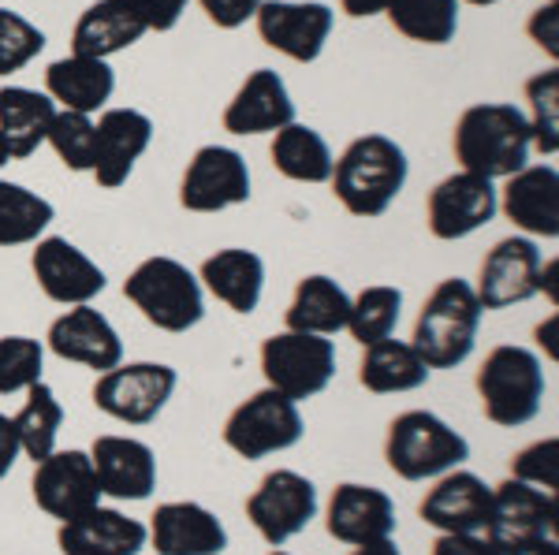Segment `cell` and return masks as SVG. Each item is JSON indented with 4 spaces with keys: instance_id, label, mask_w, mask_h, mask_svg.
I'll list each match as a JSON object with an SVG mask.
<instances>
[{
    "instance_id": "cell-1",
    "label": "cell",
    "mask_w": 559,
    "mask_h": 555,
    "mask_svg": "<svg viewBox=\"0 0 559 555\" xmlns=\"http://www.w3.org/2000/svg\"><path fill=\"white\" fill-rule=\"evenodd\" d=\"M411 176L407 154L388 134H362L332 165V194L350 217H384Z\"/></svg>"
},
{
    "instance_id": "cell-2",
    "label": "cell",
    "mask_w": 559,
    "mask_h": 555,
    "mask_svg": "<svg viewBox=\"0 0 559 555\" xmlns=\"http://www.w3.org/2000/svg\"><path fill=\"white\" fill-rule=\"evenodd\" d=\"M530 123L526 112L508 101L471 105L455 123L452 149L463 172L485 179H508L530 160Z\"/></svg>"
},
{
    "instance_id": "cell-3",
    "label": "cell",
    "mask_w": 559,
    "mask_h": 555,
    "mask_svg": "<svg viewBox=\"0 0 559 555\" xmlns=\"http://www.w3.org/2000/svg\"><path fill=\"white\" fill-rule=\"evenodd\" d=\"M481 302L474 294V283L448 276L429 291L426 306L414 321V351L429 370H455L477 347V328H481Z\"/></svg>"
},
{
    "instance_id": "cell-4",
    "label": "cell",
    "mask_w": 559,
    "mask_h": 555,
    "mask_svg": "<svg viewBox=\"0 0 559 555\" xmlns=\"http://www.w3.org/2000/svg\"><path fill=\"white\" fill-rule=\"evenodd\" d=\"M481 396V414L500 429H519L534 422L545 402V365L534 351L515 343H500L485 354L474 377Z\"/></svg>"
},
{
    "instance_id": "cell-5",
    "label": "cell",
    "mask_w": 559,
    "mask_h": 555,
    "mask_svg": "<svg viewBox=\"0 0 559 555\" xmlns=\"http://www.w3.org/2000/svg\"><path fill=\"white\" fill-rule=\"evenodd\" d=\"M471 459V444L432 410H403L384 436V462L403 481H437Z\"/></svg>"
},
{
    "instance_id": "cell-6",
    "label": "cell",
    "mask_w": 559,
    "mask_h": 555,
    "mask_svg": "<svg viewBox=\"0 0 559 555\" xmlns=\"http://www.w3.org/2000/svg\"><path fill=\"white\" fill-rule=\"evenodd\" d=\"M123 294L160 333H191L205 317V291L198 276L176 257H146L123 280Z\"/></svg>"
},
{
    "instance_id": "cell-7",
    "label": "cell",
    "mask_w": 559,
    "mask_h": 555,
    "mask_svg": "<svg viewBox=\"0 0 559 555\" xmlns=\"http://www.w3.org/2000/svg\"><path fill=\"white\" fill-rule=\"evenodd\" d=\"M559 504L556 492L534 488L526 481H500L492 485L489 522H485V536L503 555H534L545 544H556L559 536Z\"/></svg>"
},
{
    "instance_id": "cell-8",
    "label": "cell",
    "mask_w": 559,
    "mask_h": 555,
    "mask_svg": "<svg viewBox=\"0 0 559 555\" xmlns=\"http://www.w3.org/2000/svg\"><path fill=\"white\" fill-rule=\"evenodd\" d=\"M261 377L292 402L321 396L336 377V343L310 333H280L261 343Z\"/></svg>"
},
{
    "instance_id": "cell-9",
    "label": "cell",
    "mask_w": 559,
    "mask_h": 555,
    "mask_svg": "<svg viewBox=\"0 0 559 555\" xmlns=\"http://www.w3.org/2000/svg\"><path fill=\"white\" fill-rule=\"evenodd\" d=\"M179 373L165 362H128L97 373L94 407L123 425H150L176 396Z\"/></svg>"
},
{
    "instance_id": "cell-10",
    "label": "cell",
    "mask_w": 559,
    "mask_h": 555,
    "mask_svg": "<svg viewBox=\"0 0 559 555\" xmlns=\"http://www.w3.org/2000/svg\"><path fill=\"white\" fill-rule=\"evenodd\" d=\"M306 425L299 414V402L280 396L276 388H261L247 402H239L224 422V444L239 459H269L276 451H287L302 441Z\"/></svg>"
},
{
    "instance_id": "cell-11",
    "label": "cell",
    "mask_w": 559,
    "mask_h": 555,
    "mask_svg": "<svg viewBox=\"0 0 559 555\" xmlns=\"http://www.w3.org/2000/svg\"><path fill=\"white\" fill-rule=\"evenodd\" d=\"M247 518L261 541L280 548L318 518V488L299 470H269L247 496Z\"/></svg>"
},
{
    "instance_id": "cell-12",
    "label": "cell",
    "mask_w": 559,
    "mask_h": 555,
    "mask_svg": "<svg viewBox=\"0 0 559 555\" xmlns=\"http://www.w3.org/2000/svg\"><path fill=\"white\" fill-rule=\"evenodd\" d=\"M254 20L269 49L284 52L295 64H313L329 41L336 15L321 0H261Z\"/></svg>"
},
{
    "instance_id": "cell-13",
    "label": "cell",
    "mask_w": 559,
    "mask_h": 555,
    "mask_svg": "<svg viewBox=\"0 0 559 555\" xmlns=\"http://www.w3.org/2000/svg\"><path fill=\"white\" fill-rule=\"evenodd\" d=\"M496 213H500V198H496L492 179L474 176V172H455V176L440 179L426 202L429 231L440 243H455V239L474 236V231L485 228Z\"/></svg>"
},
{
    "instance_id": "cell-14",
    "label": "cell",
    "mask_w": 559,
    "mask_h": 555,
    "mask_svg": "<svg viewBox=\"0 0 559 555\" xmlns=\"http://www.w3.org/2000/svg\"><path fill=\"white\" fill-rule=\"evenodd\" d=\"M31 268L45 299L60 302V306H86L108 283L105 268L94 257H86L75 243H68L64 236L38 239L31 254Z\"/></svg>"
},
{
    "instance_id": "cell-15",
    "label": "cell",
    "mask_w": 559,
    "mask_h": 555,
    "mask_svg": "<svg viewBox=\"0 0 559 555\" xmlns=\"http://www.w3.org/2000/svg\"><path fill=\"white\" fill-rule=\"evenodd\" d=\"M34 504L57 522L86 515L90 507L102 504V485H97L90 451H52L49 459L34 462Z\"/></svg>"
},
{
    "instance_id": "cell-16",
    "label": "cell",
    "mask_w": 559,
    "mask_h": 555,
    "mask_svg": "<svg viewBox=\"0 0 559 555\" xmlns=\"http://www.w3.org/2000/svg\"><path fill=\"white\" fill-rule=\"evenodd\" d=\"M250 202V168L228 146H202L179 183V205L187 213H221Z\"/></svg>"
},
{
    "instance_id": "cell-17",
    "label": "cell",
    "mask_w": 559,
    "mask_h": 555,
    "mask_svg": "<svg viewBox=\"0 0 559 555\" xmlns=\"http://www.w3.org/2000/svg\"><path fill=\"white\" fill-rule=\"evenodd\" d=\"M540 265H545V257H540V250L530 236L500 239L485 254L481 276H477V288H474L481 310H508L540 294L537 288Z\"/></svg>"
},
{
    "instance_id": "cell-18",
    "label": "cell",
    "mask_w": 559,
    "mask_h": 555,
    "mask_svg": "<svg viewBox=\"0 0 559 555\" xmlns=\"http://www.w3.org/2000/svg\"><path fill=\"white\" fill-rule=\"evenodd\" d=\"M45 347L57 358H64V362L86 365V370H94V373H108L123 362L120 333H116L112 321H108L102 310L90 306V302L60 313L49 325Z\"/></svg>"
},
{
    "instance_id": "cell-19",
    "label": "cell",
    "mask_w": 559,
    "mask_h": 555,
    "mask_svg": "<svg viewBox=\"0 0 559 555\" xmlns=\"http://www.w3.org/2000/svg\"><path fill=\"white\" fill-rule=\"evenodd\" d=\"M146 544L157 555H224L228 530L210 507L194 499H173L150 515Z\"/></svg>"
},
{
    "instance_id": "cell-20",
    "label": "cell",
    "mask_w": 559,
    "mask_h": 555,
    "mask_svg": "<svg viewBox=\"0 0 559 555\" xmlns=\"http://www.w3.org/2000/svg\"><path fill=\"white\" fill-rule=\"evenodd\" d=\"M492 485H485L471 470H448L437 478L418 504L421 522L437 533H481L489 522Z\"/></svg>"
},
{
    "instance_id": "cell-21",
    "label": "cell",
    "mask_w": 559,
    "mask_h": 555,
    "mask_svg": "<svg viewBox=\"0 0 559 555\" xmlns=\"http://www.w3.org/2000/svg\"><path fill=\"white\" fill-rule=\"evenodd\" d=\"M90 462H94L97 485L102 496L112 499H150L157 488V455L146 441H134V436H97L90 447Z\"/></svg>"
},
{
    "instance_id": "cell-22",
    "label": "cell",
    "mask_w": 559,
    "mask_h": 555,
    "mask_svg": "<svg viewBox=\"0 0 559 555\" xmlns=\"http://www.w3.org/2000/svg\"><path fill=\"white\" fill-rule=\"evenodd\" d=\"M395 504L384 488L373 485H336V492L329 496V507H324V530H329L332 541L340 544H369V541H384V536L395 533Z\"/></svg>"
},
{
    "instance_id": "cell-23",
    "label": "cell",
    "mask_w": 559,
    "mask_h": 555,
    "mask_svg": "<svg viewBox=\"0 0 559 555\" xmlns=\"http://www.w3.org/2000/svg\"><path fill=\"white\" fill-rule=\"evenodd\" d=\"M153 142V120L139 109H105L97 120V160L94 179L105 191L123 186Z\"/></svg>"
},
{
    "instance_id": "cell-24",
    "label": "cell",
    "mask_w": 559,
    "mask_h": 555,
    "mask_svg": "<svg viewBox=\"0 0 559 555\" xmlns=\"http://www.w3.org/2000/svg\"><path fill=\"white\" fill-rule=\"evenodd\" d=\"M503 217L526 231L530 239H556L559 236V172L552 165H526L508 176L500 198Z\"/></svg>"
},
{
    "instance_id": "cell-25",
    "label": "cell",
    "mask_w": 559,
    "mask_h": 555,
    "mask_svg": "<svg viewBox=\"0 0 559 555\" xmlns=\"http://www.w3.org/2000/svg\"><path fill=\"white\" fill-rule=\"evenodd\" d=\"M57 548L60 555H139L146 548V522L97 504L86 515L60 522Z\"/></svg>"
},
{
    "instance_id": "cell-26",
    "label": "cell",
    "mask_w": 559,
    "mask_h": 555,
    "mask_svg": "<svg viewBox=\"0 0 559 555\" xmlns=\"http://www.w3.org/2000/svg\"><path fill=\"white\" fill-rule=\"evenodd\" d=\"M295 123V101L287 94L284 79L273 68H258L247 75V83L236 89V97L224 109V131L231 134H269Z\"/></svg>"
},
{
    "instance_id": "cell-27",
    "label": "cell",
    "mask_w": 559,
    "mask_h": 555,
    "mask_svg": "<svg viewBox=\"0 0 559 555\" xmlns=\"http://www.w3.org/2000/svg\"><path fill=\"white\" fill-rule=\"evenodd\" d=\"M198 283L216 302H224L231 313L250 317L261 302V291H265V262H261L254 250H242V246L216 250L198 268Z\"/></svg>"
},
{
    "instance_id": "cell-28",
    "label": "cell",
    "mask_w": 559,
    "mask_h": 555,
    "mask_svg": "<svg viewBox=\"0 0 559 555\" xmlns=\"http://www.w3.org/2000/svg\"><path fill=\"white\" fill-rule=\"evenodd\" d=\"M116 89V71L108 68V60L94 57H64L52 60L45 71V94L52 97V105L68 112H83L94 116L97 109H105L108 97Z\"/></svg>"
},
{
    "instance_id": "cell-29",
    "label": "cell",
    "mask_w": 559,
    "mask_h": 555,
    "mask_svg": "<svg viewBox=\"0 0 559 555\" xmlns=\"http://www.w3.org/2000/svg\"><path fill=\"white\" fill-rule=\"evenodd\" d=\"M429 365L414 351L411 339H377L362 347L358 362V384L373 396H400V391H418L429 384Z\"/></svg>"
},
{
    "instance_id": "cell-30",
    "label": "cell",
    "mask_w": 559,
    "mask_h": 555,
    "mask_svg": "<svg viewBox=\"0 0 559 555\" xmlns=\"http://www.w3.org/2000/svg\"><path fill=\"white\" fill-rule=\"evenodd\" d=\"M142 34H146V23L128 4H120V0H97V4H90L79 15L75 31H71V52L75 57L108 60L116 52L131 49L134 41H142Z\"/></svg>"
},
{
    "instance_id": "cell-31",
    "label": "cell",
    "mask_w": 559,
    "mask_h": 555,
    "mask_svg": "<svg viewBox=\"0 0 559 555\" xmlns=\"http://www.w3.org/2000/svg\"><path fill=\"white\" fill-rule=\"evenodd\" d=\"M350 317V294L340 288L332 276L313 273L302 276L292 294V306L284 313L287 333H310V336H336L347 328Z\"/></svg>"
},
{
    "instance_id": "cell-32",
    "label": "cell",
    "mask_w": 559,
    "mask_h": 555,
    "mask_svg": "<svg viewBox=\"0 0 559 555\" xmlns=\"http://www.w3.org/2000/svg\"><path fill=\"white\" fill-rule=\"evenodd\" d=\"M52 116H57V105L49 94L26 86L0 89V134H4L12 160H26L49 138Z\"/></svg>"
},
{
    "instance_id": "cell-33",
    "label": "cell",
    "mask_w": 559,
    "mask_h": 555,
    "mask_svg": "<svg viewBox=\"0 0 559 555\" xmlns=\"http://www.w3.org/2000/svg\"><path fill=\"white\" fill-rule=\"evenodd\" d=\"M269 157H273L276 172L284 179H295V183H329L332 165H336L329 142L313 128H306V123H287V128H280Z\"/></svg>"
},
{
    "instance_id": "cell-34",
    "label": "cell",
    "mask_w": 559,
    "mask_h": 555,
    "mask_svg": "<svg viewBox=\"0 0 559 555\" xmlns=\"http://www.w3.org/2000/svg\"><path fill=\"white\" fill-rule=\"evenodd\" d=\"M15 436H20V447L26 459L41 462L57 451V436L60 425H64V407H60L57 391L49 388L45 381L31 384L26 388V402L20 407V414L12 418Z\"/></svg>"
},
{
    "instance_id": "cell-35",
    "label": "cell",
    "mask_w": 559,
    "mask_h": 555,
    "mask_svg": "<svg viewBox=\"0 0 559 555\" xmlns=\"http://www.w3.org/2000/svg\"><path fill=\"white\" fill-rule=\"evenodd\" d=\"M52 220H57V209L49 198L26 191L23 183L0 179V246L38 243Z\"/></svg>"
},
{
    "instance_id": "cell-36",
    "label": "cell",
    "mask_w": 559,
    "mask_h": 555,
    "mask_svg": "<svg viewBox=\"0 0 559 555\" xmlns=\"http://www.w3.org/2000/svg\"><path fill=\"white\" fill-rule=\"evenodd\" d=\"M388 20L411 41L448 45L459 31V0H395Z\"/></svg>"
},
{
    "instance_id": "cell-37",
    "label": "cell",
    "mask_w": 559,
    "mask_h": 555,
    "mask_svg": "<svg viewBox=\"0 0 559 555\" xmlns=\"http://www.w3.org/2000/svg\"><path fill=\"white\" fill-rule=\"evenodd\" d=\"M403 313V291L392 288V283H373V288L358 291L350 299V317H347V333L358 343H377V339H388L400 325Z\"/></svg>"
},
{
    "instance_id": "cell-38",
    "label": "cell",
    "mask_w": 559,
    "mask_h": 555,
    "mask_svg": "<svg viewBox=\"0 0 559 555\" xmlns=\"http://www.w3.org/2000/svg\"><path fill=\"white\" fill-rule=\"evenodd\" d=\"M45 142L57 149V157L64 160L68 172H94L97 123L90 120V116L60 109L57 116H52V128H49V138Z\"/></svg>"
},
{
    "instance_id": "cell-39",
    "label": "cell",
    "mask_w": 559,
    "mask_h": 555,
    "mask_svg": "<svg viewBox=\"0 0 559 555\" xmlns=\"http://www.w3.org/2000/svg\"><path fill=\"white\" fill-rule=\"evenodd\" d=\"M526 97H530V142L540 149V154L552 157L559 149V71H540L526 83Z\"/></svg>"
},
{
    "instance_id": "cell-40",
    "label": "cell",
    "mask_w": 559,
    "mask_h": 555,
    "mask_svg": "<svg viewBox=\"0 0 559 555\" xmlns=\"http://www.w3.org/2000/svg\"><path fill=\"white\" fill-rule=\"evenodd\" d=\"M45 347L31 336H0V396H15L41 381Z\"/></svg>"
},
{
    "instance_id": "cell-41",
    "label": "cell",
    "mask_w": 559,
    "mask_h": 555,
    "mask_svg": "<svg viewBox=\"0 0 559 555\" xmlns=\"http://www.w3.org/2000/svg\"><path fill=\"white\" fill-rule=\"evenodd\" d=\"M45 49V34L26 15L0 8V75H15Z\"/></svg>"
},
{
    "instance_id": "cell-42",
    "label": "cell",
    "mask_w": 559,
    "mask_h": 555,
    "mask_svg": "<svg viewBox=\"0 0 559 555\" xmlns=\"http://www.w3.org/2000/svg\"><path fill=\"white\" fill-rule=\"evenodd\" d=\"M511 478L526 481L534 488L556 492L559 488V436H545V441H534L530 447L511 459Z\"/></svg>"
},
{
    "instance_id": "cell-43",
    "label": "cell",
    "mask_w": 559,
    "mask_h": 555,
    "mask_svg": "<svg viewBox=\"0 0 559 555\" xmlns=\"http://www.w3.org/2000/svg\"><path fill=\"white\" fill-rule=\"evenodd\" d=\"M120 4H128L146 23V31H173L187 12V0H120Z\"/></svg>"
},
{
    "instance_id": "cell-44",
    "label": "cell",
    "mask_w": 559,
    "mask_h": 555,
    "mask_svg": "<svg viewBox=\"0 0 559 555\" xmlns=\"http://www.w3.org/2000/svg\"><path fill=\"white\" fill-rule=\"evenodd\" d=\"M198 4H202L210 23H216L221 31H236L247 20H254L261 0H198Z\"/></svg>"
},
{
    "instance_id": "cell-45",
    "label": "cell",
    "mask_w": 559,
    "mask_h": 555,
    "mask_svg": "<svg viewBox=\"0 0 559 555\" xmlns=\"http://www.w3.org/2000/svg\"><path fill=\"white\" fill-rule=\"evenodd\" d=\"M432 555H503L485 533H440Z\"/></svg>"
},
{
    "instance_id": "cell-46",
    "label": "cell",
    "mask_w": 559,
    "mask_h": 555,
    "mask_svg": "<svg viewBox=\"0 0 559 555\" xmlns=\"http://www.w3.org/2000/svg\"><path fill=\"white\" fill-rule=\"evenodd\" d=\"M556 23H559V8L556 4H548V8H540V12H534V20H530V38H534L540 49L548 52V57H559V34H556Z\"/></svg>"
},
{
    "instance_id": "cell-47",
    "label": "cell",
    "mask_w": 559,
    "mask_h": 555,
    "mask_svg": "<svg viewBox=\"0 0 559 555\" xmlns=\"http://www.w3.org/2000/svg\"><path fill=\"white\" fill-rule=\"evenodd\" d=\"M23 447H20V436H15V425L8 414H0V481L12 473V467L20 462Z\"/></svg>"
},
{
    "instance_id": "cell-48",
    "label": "cell",
    "mask_w": 559,
    "mask_h": 555,
    "mask_svg": "<svg viewBox=\"0 0 559 555\" xmlns=\"http://www.w3.org/2000/svg\"><path fill=\"white\" fill-rule=\"evenodd\" d=\"M340 4H344V12L350 15V20H369V15L388 12L395 0H340Z\"/></svg>"
},
{
    "instance_id": "cell-49",
    "label": "cell",
    "mask_w": 559,
    "mask_h": 555,
    "mask_svg": "<svg viewBox=\"0 0 559 555\" xmlns=\"http://www.w3.org/2000/svg\"><path fill=\"white\" fill-rule=\"evenodd\" d=\"M350 555H403L400 544L392 541V536H384V541H369V544H355V552Z\"/></svg>"
},
{
    "instance_id": "cell-50",
    "label": "cell",
    "mask_w": 559,
    "mask_h": 555,
    "mask_svg": "<svg viewBox=\"0 0 559 555\" xmlns=\"http://www.w3.org/2000/svg\"><path fill=\"white\" fill-rule=\"evenodd\" d=\"M8 160H12V154H8V142H4V134H0V168H4Z\"/></svg>"
},
{
    "instance_id": "cell-51",
    "label": "cell",
    "mask_w": 559,
    "mask_h": 555,
    "mask_svg": "<svg viewBox=\"0 0 559 555\" xmlns=\"http://www.w3.org/2000/svg\"><path fill=\"white\" fill-rule=\"evenodd\" d=\"M534 555H559V541H556V544H545V548L534 552Z\"/></svg>"
},
{
    "instance_id": "cell-52",
    "label": "cell",
    "mask_w": 559,
    "mask_h": 555,
    "mask_svg": "<svg viewBox=\"0 0 559 555\" xmlns=\"http://www.w3.org/2000/svg\"><path fill=\"white\" fill-rule=\"evenodd\" d=\"M463 4H477V8H485V4H500V0H463Z\"/></svg>"
},
{
    "instance_id": "cell-53",
    "label": "cell",
    "mask_w": 559,
    "mask_h": 555,
    "mask_svg": "<svg viewBox=\"0 0 559 555\" xmlns=\"http://www.w3.org/2000/svg\"><path fill=\"white\" fill-rule=\"evenodd\" d=\"M269 555H292V552H280V548H273V552H269Z\"/></svg>"
}]
</instances>
